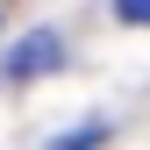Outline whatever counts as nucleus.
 Returning a JSON list of instances; mask_svg holds the SVG:
<instances>
[{
  "label": "nucleus",
  "mask_w": 150,
  "mask_h": 150,
  "mask_svg": "<svg viewBox=\"0 0 150 150\" xmlns=\"http://www.w3.org/2000/svg\"><path fill=\"white\" fill-rule=\"evenodd\" d=\"M107 136V122H93V129H71V136H57V143H50V150H93V143H100Z\"/></svg>",
  "instance_id": "2"
},
{
  "label": "nucleus",
  "mask_w": 150,
  "mask_h": 150,
  "mask_svg": "<svg viewBox=\"0 0 150 150\" xmlns=\"http://www.w3.org/2000/svg\"><path fill=\"white\" fill-rule=\"evenodd\" d=\"M115 22H129V29H150V0H115Z\"/></svg>",
  "instance_id": "3"
},
{
  "label": "nucleus",
  "mask_w": 150,
  "mask_h": 150,
  "mask_svg": "<svg viewBox=\"0 0 150 150\" xmlns=\"http://www.w3.org/2000/svg\"><path fill=\"white\" fill-rule=\"evenodd\" d=\"M64 64V36L57 29H29L7 43V79H43V71Z\"/></svg>",
  "instance_id": "1"
}]
</instances>
